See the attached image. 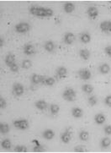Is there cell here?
Masks as SVG:
<instances>
[{"mask_svg":"<svg viewBox=\"0 0 111 153\" xmlns=\"http://www.w3.org/2000/svg\"><path fill=\"white\" fill-rule=\"evenodd\" d=\"M14 151L16 152H27L28 148L24 145H17L16 146H15Z\"/></svg>","mask_w":111,"mask_h":153,"instance_id":"cell-32","label":"cell"},{"mask_svg":"<svg viewBox=\"0 0 111 153\" xmlns=\"http://www.w3.org/2000/svg\"><path fill=\"white\" fill-rule=\"evenodd\" d=\"M104 132L107 135H110L111 134V125H105L104 128Z\"/></svg>","mask_w":111,"mask_h":153,"instance_id":"cell-39","label":"cell"},{"mask_svg":"<svg viewBox=\"0 0 111 153\" xmlns=\"http://www.w3.org/2000/svg\"><path fill=\"white\" fill-rule=\"evenodd\" d=\"M99 29L103 33L111 34V20H104L99 25Z\"/></svg>","mask_w":111,"mask_h":153,"instance_id":"cell-9","label":"cell"},{"mask_svg":"<svg viewBox=\"0 0 111 153\" xmlns=\"http://www.w3.org/2000/svg\"><path fill=\"white\" fill-rule=\"evenodd\" d=\"M42 137L45 140H52L55 137V132L51 128H46L42 132Z\"/></svg>","mask_w":111,"mask_h":153,"instance_id":"cell-19","label":"cell"},{"mask_svg":"<svg viewBox=\"0 0 111 153\" xmlns=\"http://www.w3.org/2000/svg\"><path fill=\"white\" fill-rule=\"evenodd\" d=\"M104 102V104L106 105L107 107L111 108V95H108V96L105 97Z\"/></svg>","mask_w":111,"mask_h":153,"instance_id":"cell-37","label":"cell"},{"mask_svg":"<svg viewBox=\"0 0 111 153\" xmlns=\"http://www.w3.org/2000/svg\"><path fill=\"white\" fill-rule=\"evenodd\" d=\"M24 93V87L19 82H15L12 85V94L15 97H21Z\"/></svg>","mask_w":111,"mask_h":153,"instance_id":"cell-5","label":"cell"},{"mask_svg":"<svg viewBox=\"0 0 111 153\" xmlns=\"http://www.w3.org/2000/svg\"><path fill=\"white\" fill-rule=\"evenodd\" d=\"M99 10L95 6H89L87 10V15L90 20H95L99 16Z\"/></svg>","mask_w":111,"mask_h":153,"instance_id":"cell-11","label":"cell"},{"mask_svg":"<svg viewBox=\"0 0 111 153\" xmlns=\"http://www.w3.org/2000/svg\"><path fill=\"white\" fill-rule=\"evenodd\" d=\"M13 124H14L15 128L19 129V130H26L29 127V121L26 119H24V118L15 119L13 122Z\"/></svg>","mask_w":111,"mask_h":153,"instance_id":"cell-4","label":"cell"},{"mask_svg":"<svg viewBox=\"0 0 111 153\" xmlns=\"http://www.w3.org/2000/svg\"><path fill=\"white\" fill-rule=\"evenodd\" d=\"M15 62V55L12 53H9L8 54H6L4 57V64L10 68L12 64H14Z\"/></svg>","mask_w":111,"mask_h":153,"instance_id":"cell-17","label":"cell"},{"mask_svg":"<svg viewBox=\"0 0 111 153\" xmlns=\"http://www.w3.org/2000/svg\"><path fill=\"white\" fill-rule=\"evenodd\" d=\"M87 102H88V104L90 105V106H95L98 103V98L96 97V96H94V95H93V96H90L88 99H87Z\"/></svg>","mask_w":111,"mask_h":153,"instance_id":"cell-34","label":"cell"},{"mask_svg":"<svg viewBox=\"0 0 111 153\" xmlns=\"http://www.w3.org/2000/svg\"><path fill=\"white\" fill-rule=\"evenodd\" d=\"M43 48L47 53H53L55 49H56V44H55L53 41L49 40V41H46L44 42Z\"/></svg>","mask_w":111,"mask_h":153,"instance_id":"cell-14","label":"cell"},{"mask_svg":"<svg viewBox=\"0 0 111 153\" xmlns=\"http://www.w3.org/2000/svg\"><path fill=\"white\" fill-rule=\"evenodd\" d=\"M63 42L66 45H72L76 40V36L73 32H66L63 35Z\"/></svg>","mask_w":111,"mask_h":153,"instance_id":"cell-10","label":"cell"},{"mask_svg":"<svg viewBox=\"0 0 111 153\" xmlns=\"http://www.w3.org/2000/svg\"><path fill=\"white\" fill-rule=\"evenodd\" d=\"M79 57L81 58V59L87 61V60L90 59L91 53L89 52V50L86 49V48H82V49H80V51H79Z\"/></svg>","mask_w":111,"mask_h":153,"instance_id":"cell-22","label":"cell"},{"mask_svg":"<svg viewBox=\"0 0 111 153\" xmlns=\"http://www.w3.org/2000/svg\"><path fill=\"white\" fill-rule=\"evenodd\" d=\"M77 75L82 80H88V79H91V77H92L91 71L88 69H87V68L79 69L77 71Z\"/></svg>","mask_w":111,"mask_h":153,"instance_id":"cell-6","label":"cell"},{"mask_svg":"<svg viewBox=\"0 0 111 153\" xmlns=\"http://www.w3.org/2000/svg\"><path fill=\"white\" fill-rule=\"evenodd\" d=\"M79 40L82 43L87 44L91 42V35L87 31H83L79 36Z\"/></svg>","mask_w":111,"mask_h":153,"instance_id":"cell-16","label":"cell"},{"mask_svg":"<svg viewBox=\"0 0 111 153\" xmlns=\"http://www.w3.org/2000/svg\"><path fill=\"white\" fill-rule=\"evenodd\" d=\"M72 116L75 119H81L83 116V110L79 107H74L71 110Z\"/></svg>","mask_w":111,"mask_h":153,"instance_id":"cell-15","label":"cell"},{"mask_svg":"<svg viewBox=\"0 0 111 153\" xmlns=\"http://www.w3.org/2000/svg\"><path fill=\"white\" fill-rule=\"evenodd\" d=\"M99 71L102 74H108L110 72V66L106 63L101 64L99 66Z\"/></svg>","mask_w":111,"mask_h":153,"instance_id":"cell-23","label":"cell"},{"mask_svg":"<svg viewBox=\"0 0 111 153\" xmlns=\"http://www.w3.org/2000/svg\"><path fill=\"white\" fill-rule=\"evenodd\" d=\"M76 9V6L73 3L71 2H67L63 4V11L66 14H72L73 11Z\"/></svg>","mask_w":111,"mask_h":153,"instance_id":"cell-18","label":"cell"},{"mask_svg":"<svg viewBox=\"0 0 111 153\" xmlns=\"http://www.w3.org/2000/svg\"><path fill=\"white\" fill-rule=\"evenodd\" d=\"M4 45V39L3 37H1V38H0V47L3 48Z\"/></svg>","mask_w":111,"mask_h":153,"instance_id":"cell-41","label":"cell"},{"mask_svg":"<svg viewBox=\"0 0 111 153\" xmlns=\"http://www.w3.org/2000/svg\"><path fill=\"white\" fill-rule=\"evenodd\" d=\"M68 75V69L64 66H59L56 69V76L59 79H62L66 78Z\"/></svg>","mask_w":111,"mask_h":153,"instance_id":"cell-12","label":"cell"},{"mask_svg":"<svg viewBox=\"0 0 111 153\" xmlns=\"http://www.w3.org/2000/svg\"><path fill=\"white\" fill-rule=\"evenodd\" d=\"M1 147L4 149V150H6V151H9L12 147V142L10 140V139H4L1 142Z\"/></svg>","mask_w":111,"mask_h":153,"instance_id":"cell-26","label":"cell"},{"mask_svg":"<svg viewBox=\"0 0 111 153\" xmlns=\"http://www.w3.org/2000/svg\"><path fill=\"white\" fill-rule=\"evenodd\" d=\"M104 53H105V54H106L108 57L111 58V45L106 46V47L104 48Z\"/></svg>","mask_w":111,"mask_h":153,"instance_id":"cell-40","label":"cell"},{"mask_svg":"<svg viewBox=\"0 0 111 153\" xmlns=\"http://www.w3.org/2000/svg\"><path fill=\"white\" fill-rule=\"evenodd\" d=\"M106 121V117L104 114H97L95 116H94V122L98 124V125H102L104 123H105Z\"/></svg>","mask_w":111,"mask_h":153,"instance_id":"cell-21","label":"cell"},{"mask_svg":"<svg viewBox=\"0 0 111 153\" xmlns=\"http://www.w3.org/2000/svg\"><path fill=\"white\" fill-rule=\"evenodd\" d=\"M35 52H36V50H35V46L30 42L25 43L23 47V53L26 56H32L35 53Z\"/></svg>","mask_w":111,"mask_h":153,"instance_id":"cell-8","label":"cell"},{"mask_svg":"<svg viewBox=\"0 0 111 153\" xmlns=\"http://www.w3.org/2000/svg\"><path fill=\"white\" fill-rule=\"evenodd\" d=\"M45 75H41L39 74H33L30 75V82L33 85H42L43 79Z\"/></svg>","mask_w":111,"mask_h":153,"instance_id":"cell-13","label":"cell"},{"mask_svg":"<svg viewBox=\"0 0 111 153\" xmlns=\"http://www.w3.org/2000/svg\"><path fill=\"white\" fill-rule=\"evenodd\" d=\"M7 107V102L3 97H0V108L2 109L6 108Z\"/></svg>","mask_w":111,"mask_h":153,"instance_id":"cell-38","label":"cell"},{"mask_svg":"<svg viewBox=\"0 0 111 153\" xmlns=\"http://www.w3.org/2000/svg\"><path fill=\"white\" fill-rule=\"evenodd\" d=\"M29 13L31 15L40 19L50 18L52 17L54 15V11L51 8L39 5H31L29 8Z\"/></svg>","mask_w":111,"mask_h":153,"instance_id":"cell-1","label":"cell"},{"mask_svg":"<svg viewBox=\"0 0 111 153\" xmlns=\"http://www.w3.org/2000/svg\"><path fill=\"white\" fill-rule=\"evenodd\" d=\"M32 143L35 144V146L33 147V152H42L45 151V147L39 142L37 140H35V139L33 140Z\"/></svg>","mask_w":111,"mask_h":153,"instance_id":"cell-25","label":"cell"},{"mask_svg":"<svg viewBox=\"0 0 111 153\" xmlns=\"http://www.w3.org/2000/svg\"><path fill=\"white\" fill-rule=\"evenodd\" d=\"M35 107L40 111H44L48 108V103L45 100H38L35 102Z\"/></svg>","mask_w":111,"mask_h":153,"instance_id":"cell-20","label":"cell"},{"mask_svg":"<svg viewBox=\"0 0 111 153\" xmlns=\"http://www.w3.org/2000/svg\"><path fill=\"white\" fill-rule=\"evenodd\" d=\"M56 83V79L53 77H50V76H44L43 82L42 85H46V86H52Z\"/></svg>","mask_w":111,"mask_h":153,"instance_id":"cell-24","label":"cell"},{"mask_svg":"<svg viewBox=\"0 0 111 153\" xmlns=\"http://www.w3.org/2000/svg\"><path fill=\"white\" fill-rule=\"evenodd\" d=\"M59 111H60V107H59L58 104H51V106H50V113L52 114V115H54V116L55 115H57Z\"/></svg>","mask_w":111,"mask_h":153,"instance_id":"cell-30","label":"cell"},{"mask_svg":"<svg viewBox=\"0 0 111 153\" xmlns=\"http://www.w3.org/2000/svg\"><path fill=\"white\" fill-rule=\"evenodd\" d=\"M74 152H87V148L84 146H77L74 147Z\"/></svg>","mask_w":111,"mask_h":153,"instance_id":"cell-35","label":"cell"},{"mask_svg":"<svg viewBox=\"0 0 111 153\" xmlns=\"http://www.w3.org/2000/svg\"><path fill=\"white\" fill-rule=\"evenodd\" d=\"M10 69L11 72H13V73H18L19 72V65L15 63L14 64H12L11 66L10 67Z\"/></svg>","mask_w":111,"mask_h":153,"instance_id":"cell-36","label":"cell"},{"mask_svg":"<svg viewBox=\"0 0 111 153\" xmlns=\"http://www.w3.org/2000/svg\"><path fill=\"white\" fill-rule=\"evenodd\" d=\"M31 30V25L26 21H21L15 25V30L18 34H26Z\"/></svg>","mask_w":111,"mask_h":153,"instance_id":"cell-2","label":"cell"},{"mask_svg":"<svg viewBox=\"0 0 111 153\" xmlns=\"http://www.w3.org/2000/svg\"><path fill=\"white\" fill-rule=\"evenodd\" d=\"M93 86L92 85L90 84H84L82 85V91L83 92H85L86 94H91L93 91Z\"/></svg>","mask_w":111,"mask_h":153,"instance_id":"cell-31","label":"cell"},{"mask_svg":"<svg viewBox=\"0 0 111 153\" xmlns=\"http://www.w3.org/2000/svg\"><path fill=\"white\" fill-rule=\"evenodd\" d=\"M10 124L8 123H5V122H2L0 123V132L2 134H6L10 132Z\"/></svg>","mask_w":111,"mask_h":153,"instance_id":"cell-27","label":"cell"},{"mask_svg":"<svg viewBox=\"0 0 111 153\" xmlns=\"http://www.w3.org/2000/svg\"><path fill=\"white\" fill-rule=\"evenodd\" d=\"M32 66V62L29 59H24L21 63V67L24 69H29Z\"/></svg>","mask_w":111,"mask_h":153,"instance_id":"cell-33","label":"cell"},{"mask_svg":"<svg viewBox=\"0 0 111 153\" xmlns=\"http://www.w3.org/2000/svg\"><path fill=\"white\" fill-rule=\"evenodd\" d=\"M78 137H79V140L82 141H87L89 139V133L86 130H81L79 132Z\"/></svg>","mask_w":111,"mask_h":153,"instance_id":"cell-29","label":"cell"},{"mask_svg":"<svg viewBox=\"0 0 111 153\" xmlns=\"http://www.w3.org/2000/svg\"><path fill=\"white\" fill-rule=\"evenodd\" d=\"M61 140L62 142L64 144H68L71 141V139H72V131H71V128H67L64 131H63L61 136Z\"/></svg>","mask_w":111,"mask_h":153,"instance_id":"cell-7","label":"cell"},{"mask_svg":"<svg viewBox=\"0 0 111 153\" xmlns=\"http://www.w3.org/2000/svg\"><path fill=\"white\" fill-rule=\"evenodd\" d=\"M111 140L109 137H104L100 141V147L102 149H107L110 146Z\"/></svg>","mask_w":111,"mask_h":153,"instance_id":"cell-28","label":"cell"},{"mask_svg":"<svg viewBox=\"0 0 111 153\" xmlns=\"http://www.w3.org/2000/svg\"><path fill=\"white\" fill-rule=\"evenodd\" d=\"M76 97H77V93L73 88L67 87L63 91L62 98L67 102H74L76 100Z\"/></svg>","mask_w":111,"mask_h":153,"instance_id":"cell-3","label":"cell"}]
</instances>
